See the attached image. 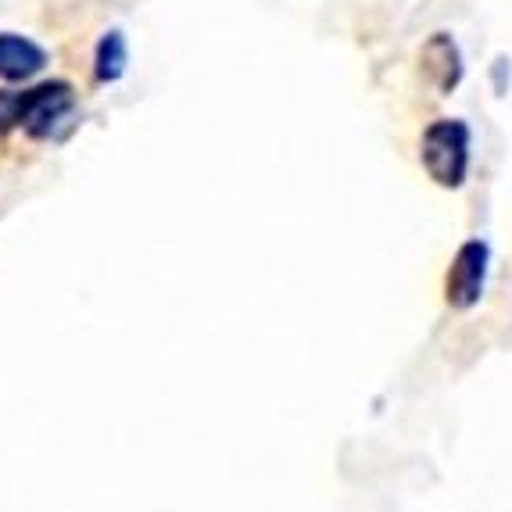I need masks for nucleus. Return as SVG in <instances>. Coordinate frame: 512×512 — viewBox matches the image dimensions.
Returning <instances> with one entry per match:
<instances>
[{
	"label": "nucleus",
	"instance_id": "1",
	"mask_svg": "<svg viewBox=\"0 0 512 512\" xmlns=\"http://www.w3.org/2000/svg\"><path fill=\"white\" fill-rule=\"evenodd\" d=\"M473 133L462 119H434L419 140V165L444 190H459L470 180Z\"/></svg>",
	"mask_w": 512,
	"mask_h": 512
},
{
	"label": "nucleus",
	"instance_id": "2",
	"mask_svg": "<svg viewBox=\"0 0 512 512\" xmlns=\"http://www.w3.org/2000/svg\"><path fill=\"white\" fill-rule=\"evenodd\" d=\"M72 108H76V90L69 79H47L18 94V119L33 140L58 137V126L69 119Z\"/></svg>",
	"mask_w": 512,
	"mask_h": 512
},
{
	"label": "nucleus",
	"instance_id": "3",
	"mask_svg": "<svg viewBox=\"0 0 512 512\" xmlns=\"http://www.w3.org/2000/svg\"><path fill=\"white\" fill-rule=\"evenodd\" d=\"M487 273H491V244L480 237L459 244L452 265H448V276H444V301L455 312L477 308L487 291Z\"/></svg>",
	"mask_w": 512,
	"mask_h": 512
},
{
	"label": "nucleus",
	"instance_id": "4",
	"mask_svg": "<svg viewBox=\"0 0 512 512\" xmlns=\"http://www.w3.org/2000/svg\"><path fill=\"white\" fill-rule=\"evenodd\" d=\"M419 72L437 97H452L466 79V58L452 33H434L419 51Z\"/></svg>",
	"mask_w": 512,
	"mask_h": 512
},
{
	"label": "nucleus",
	"instance_id": "5",
	"mask_svg": "<svg viewBox=\"0 0 512 512\" xmlns=\"http://www.w3.org/2000/svg\"><path fill=\"white\" fill-rule=\"evenodd\" d=\"M47 69V51L22 33H0V79L26 83Z\"/></svg>",
	"mask_w": 512,
	"mask_h": 512
},
{
	"label": "nucleus",
	"instance_id": "6",
	"mask_svg": "<svg viewBox=\"0 0 512 512\" xmlns=\"http://www.w3.org/2000/svg\"><path fill=\"white\" fill-rule=\"evenodd\" d=\"M129 65V43L122 29H108V33L97 40L94 51V79L97 83H119L126 76Z\"/></svg>",
	"mask_w": 512,
	"mask_h": 512
},
{
	"label": "nucleus",
	"instance_id": "7",
	"mask_svg": "<svg viewBox=\"0 0 512 512\" xmlns=\"http://www.w3.org/2000/svg\"><path fill=\"white\" fill-rule=\"evenodd\" d=\"M22 126L18 119V94H8V90H0V140L8 137L11 129Z\"/></svg>",
	"mask_w": 512,
	"mask_h": 512
},
{
	"label": "nucleus",
	"instance_id": "8",
	"mask_svg": "<svg viewBox=\"0 0 512 512\" xmlns=\"http://www.w3.org/2000/svg\"><path fill=\"white\" fill-rule=\"evenodd\" d=\"M491 83H495V94L505 97L509 94V83H512V61L505 54H498L495 65H491Z\"/></svg>",
	"mask_w": 512,
	"mask_h": 512
}]
</instances>
